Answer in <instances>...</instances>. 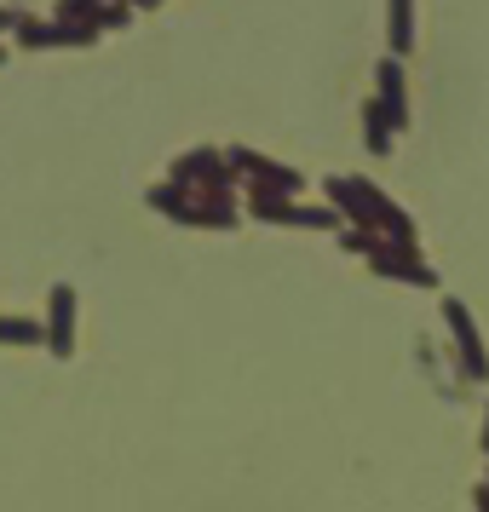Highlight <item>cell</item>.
Here are the masks:
<instances>
[{"mask_svg":"<svg viewBox=\"0 0 489 512\" xmlns=\"http://www.w3.org/2000/svg\"><path fill=\"white\" fill-rule=\"evenodd\" d=\"M443 323L455 328V346H461L466 357V374H478V380H489V357H484V340H478V328H472V311H466L455 294L443 300Z\"/></svg>","mask_w":489,"mask_h":512,"instance_id":"2","label":"cell"},{"mask_svg":"<svg viewBox=\"0 0 489 512\" xmlns=\"http://www.w3.org/2000/svg\"><path fill=\"white\" fill-rule=\"evenodd\" d=\"M328 196H334V202H340V213H346V219H357V225L386 231V236H397V242H415V219H409V213H397L392 202L369 185V179H328Z\"/></svg>","mask_w":489,"mask_h":512,"instance_id":"1","label":"cell"},{"mask_svg":"<svg viewBox=\"0 0 489 512\" xmlns=\"http://www.w3.org/2000/svg\"><path fill=\"white\" fill-rule=\"evenodd\" d=\"M47 351L52 357H70L75 351V288L70 282H58L52 288V311H47Z\"/></svg>","mask_w":489,"mask_h":512,"instance_id":"3","label":"cell"},{"mask_svg":"<svg viewBox=\"0 0 489 512\" xmlns=\"http://www.w3.org/2000/svg\"><path fill=\"white\" fill-rule=\"evenodd\" d=\"M12 24H18V12H0V29H12Z\"/></svg>","mask_w":489,"mask_h":512,"instance_id":"11","label":"cell"},{"mask_svg":"<svg viewBox=\"0 0 489 512\" xmlns=\"http://www.w3.org/2000/svg\"><path fill=\"white\" fill-rule=\"evenodd\" d=\"M0 64H6V52H0Z\"/></svg>","mask_w":489,"mask_h":512,"instance_id":"13","label":"cell"},{"mask_svg":"<svg viewBox=\"0 0 489 512\" xmlns=\"http://www.w3.org/2000/svg\"><path fill=\"white\" fill-rule=\"evenodd\" d=\"M231 173L236 167L219 156V150H190L185 162L173 167V179L179 185H190V190H208V185H231Z\"/></svg>","mask_w":489,"mask_h":512,"instance_id":"4","label":"cell"},{"mask_svg":"<svg viewBox=\"0 0 489 512\" xmlns=\"http://www.w3.org/2000/svg\"><path fill=\"white\" fill-rule=\"evenodd\" d=\"M374 104L397 121V133L409 127V93H403V64H397V52L380 64V98H374Z\"/></svg>","mask_w":489,"mask_h":512,"instance_id":"6","label":"cell"},{"mask_svg":"<svg viewBox=\"0 0 489 512\" xmlns=\"http://www.w3.org/2000/svg\"><path fill=\"white\" fill-rule=\"evenodd\" d=\"M288 225H305V231H334V225H340V213H334V208H294Z\"/></svg>","mask_w":489,"mask_h":512,"instance_id":"10","label":"cell"},{"mask_svg":"<svg viewBox=\"0 0 489 512\" xmlns=\"http://www.w3.org/2000/svg\"><path fill=\"white\" fill-rule=\"evenodd\" d=\"M363 133H369V150L374 156H392V139H397V121L386 116V110H380V104H363Z\"/></svg>","mask_w":489,"mask_h":512,"instance_id":"7","label":"cell"},{"mask_svg":"<svg viewBox=\"0 0 489 512\" xmlns=\"http://www.w3.org/2000/svg\"><path fill=\"white\" fill-rule=\"evenodd\" d=\"M41 340H47V328L35 317H0V346H41Z\"/></svg>","mask_w":489,"mask_h":512,"instance_id":"9","label":"cell"},{"mask_svg":"<svg viewBox=\"0 0 489 512\" xmlns=\"http://www.w3.org/2000/svg\"><path fill=\"white\" fill-rule=\"evenodd\" d=\"M386 24H392V52L403 58V52L415 47V0H392V18Z\"/></svg>","mask_w":489,"mask_h":512,"instance_id":"8","label":"cell"},{"mask_svg":"<svg viewBox=\"0 0 489 512\" xmlns=\"http://www.w3.org/2000/svg\"><path fill=\"white\" fill-rule=\"evenodd\" d=\"M231 167H236V173H248V179H259V185H271V190H288V196H294V190L305 185L294 167L265 162V156H254V150H231Z\"/></svg>","mask_w":489,"mask_h":512,"instance_id":"5","label":"cell"},{"mask_svg":"<svg viewBox=\"0 0 489 512\" xmlns=\"http://www.w3.org/2000/svg\"><path fill=\"white\" fill-rule=\"evenodd\" d=\"M133 6H156V0H133Z\"/></svg>","mask_w":489,"mask_h":512,"instance_id":"12","label":"cell"}]
</instances>
